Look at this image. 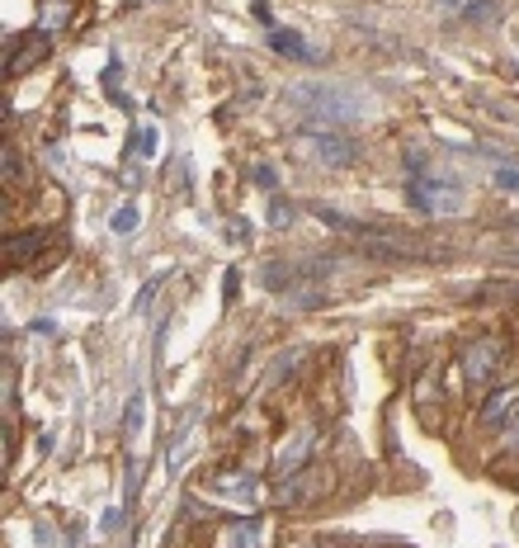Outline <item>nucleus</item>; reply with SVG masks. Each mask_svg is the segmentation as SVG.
<instances>
[{"mask_svg": "<svg viewBox=\"0 0 519 548\" xmlns=\"http://www.w3.org/2000/svg\"><path fill=\"white\" fill-rule=\"evenodd\" d=\"M213 543L217 548H269V525L265 520H236V525H223V534Z\"/></svg>", "mask_w": 519, "mask_h": 548, "instance_id": "6e6552de", "label": "nucleus"}, {"mask_svg": "<svg viewBox=\"0 0 519 548\" xmlns=\"http://www.w3.org/2000/svg\"><path fill=\"white\" fill-rule=\"evenodd\" d=\"M142 426H147V397H142V388H138V393L128 397V411H123V435H128V440H138Z\"/></svg>", "mask_w": 519, "mask_h": 548, "instance_id": "ddd939ff", "label": "nucleus"}, {"mask_svg": "<svg viewBox=\"0 0 519 548\" xmlns=\"http://www.w3.org/2000/svg\"><path fill=\"white\" fill-rule=\"evenodd\" d=\"M496 184L505 195H519V166H496Z\"/></svg>", "mask_w": 519, "mask_h": 548, "instance_id": "a211bd4d", "label": "nucleus"}, {"mask_svg": "<svg viewBox=\"0 0 519 548\" xmlns=\"http://www.w3.org/2000/svg\"><path fill=\"white\" fill-rule=\"evenodd\" d=\"M142 156H156V128H142Z\"/></svg>", "mask_w": 519, "mask_h": 548, "instance_id": "5701e85b", "label": "nucleus"}, {"mask_svg": "<svg viewBox=\"0 0 519 548\" xmlns=\"http://www.w3.org/2000/svg\"><path fill=\"white\" fill-rule=\"evenodd\" d=\"M297 364H303V350H288V354H279V364L269 369V378H265V388H275V383H279L284 374H293Z\"/></svg>", "mask_w": 519, "mask_h": 548, "instance_id": "2eb2a0df", "label": "nucleus"}, {"mask_svg": "<svg viewBox=\"0 0 519 548\" xmlns=\"http://www.w3.org/2000/svg\"><path fill=\"white\" fill-rule=\"evenodd\" d=\"M47 246V232H29V237H10L5 241V260L10 265H29V269H38L43 260H38V251Z\"/></svg>", "mask_w": 519, "mask_h": 548, "instance_id": "9b49d317", "label": "nucleus"}, {"mask_svg": "<svg viewBox=\"0 0 519 548\" xmlns=\"http://www.w3.org/2000/svg\"><path fill=\"white\" fill-rule=\"evenodd\" d=\"M161 284H166V274H151V279H147V289L138 293V312H147V308H151V298L161 293Z\"/></svg>", "mask_w": 519, "mask_h": 548, "instance_id": "f3484780", "label": "nucleus"}, {"mask_svg": "<svg viewBox=\"0 0 519 548\" xmlns=\"http://www.w3.org/2000/svg\"><path fill=\"white\" fill-rule=\"evenodd\" d=\"M47 58V34H15L10 47H5V76H19V71H29Z\"/></svg>", "mask_w": 519, "mask_h": 548, "instance_id": "423d86ee", "label": "nucleus"}, {"mask_svg": "<svg viewBox=\"0 0 519 548\" xmlns=\"http://www.w3.org/2000/svg\"><path fill=\"white\" fill-rule=\"evenodd\" d=\"M119 520H123V511L114 506V511H104V520H99V530L109 534V530H119Z\"/></svg>", "mask_w": 519, "mask_h": 548, "instance_id": "4be33fe9", "label": "nucleus"}, {"mask_svg": "<svg viewBox=\"0 0 519 548\" xmlns=\"http://www.w3.org/2000/svg\"><path fill=\"white\" fill-rule=\"evenodd\" d=\"M462 19H472V24H496L501 10H496V0H468V5H462Z\"/></svg>", "mask_w": 519, "mask_h": 548, "instance_id": "4468645a", "label": "nucleus"}, {"mask_svg": "<svg viewBox=\"0 0 519 548\" xmlns=\"http://www.w3.org/2000/svg\"><path fill=\"white\" fill-rule=\"evenodd\" d=\"M269 47L279 52V58H293V62H307V67H317L321 62V52L297 34V29H269Z\"/></svg>", "mask_w": 519, "mask_h": 548, "instance_id": "9d476101", "label": "nucleus"}, {"mask_svg": "<svg viewBox=\"0 0 519 548\" xmlns=\"http://www.w3.org/2000/svg\"><path fill=\"white\" fill-rule=\"evenodd\" d=\"M293 217H297V213H293V204H284V199L269 204V227H279V232H284V227H293Z\"/></svg>", "mask_w": 519, "mask_h": 548, "instance_id": "dca6fc26", "label": "nucleus"}, {"mask_svg": "<svg viewBox=\"0 0 519 548\" xmlns=\"http://www.w3.org/2000/svg\"><path fill=\"white\" fill-rule=\"evenodd\" d=\"M514 411H519V383H505V388H496V393L482 402L477 421H482V426H505Z\"/></svg>", "mask_w": 519, "mask_h": 548, "instance_id": "1a4fd4ad", "label": "nucleus"}, {"mask_svg": "<svg viewBox=\"0 0 519 548\" xmlns=\"http://www.w3.org/2000/svg\"><path fill=\"white\" fill-rule=\"evenodd\" d=\"M217 501H227V506H245V511H255L265 501V482L255 473H241V469H223V473H208L203 482Z\"/></svg>", "mask_w": 519, "mask_h": 548, "instance_id": "20e7f679", "label": "nucleus"}, {"mask_svg": "<svg viewBox=\"0 0 519 548\" xmlns=\"http://www.w3.org/2000/svg\"><path fill=\"white\" fill-rule=\"evenodd\" d=\"M255 184H260V189H275V184H279L275 166H255Z\"/></svg>", "mask_w": 519, "mask_h": 548, "instance_id": "412c9836", "label": "nucleus"}, {"mask_svg": "<svg viewBox=\"0 0 519 548\" xmlns=\"http://www.w3.org/2000/svg\"><path fill=\"white\" fill-rule=\"evenodd\" d=\"M288 104L297 114H307L312 123H354L368 109V100L349 86H293Z\"/></svg>", "mask_w": 519, "mask_h": 548, "instance_id": "f257e3e1", "label": "nucleus"}, {"mask_svg": "<svg viewBox=\"0 0 519 548\" xmlns=\"http://www.w3.org/2000/svg\"><path fill=\"white\" fill-rule=\"evenodd\" d=\"M312 445H317V426H297L293 435H284L279 449H275V473H279V478L303 473L307 458H312Z\"/></svg>", "mask_w": 519, "mask_h": 548, "instance_id": "39448f33", "label": "nucleus"}, {"mask_svg": "<svg viewBox=\"0 0 519 548\" xmlns=\"http://www.w3.org/2000/svg\"><path fill=\"white\" fill-rule=\"evenodd\" d=\"M293 156L307 161V166H326V171H345L354 166V156H359V147L349 142V137L340 132H326V128H307L293 137Z\"/></svg>", "mask_w": 519, "mask_h": 548, "instance_id": "7ed1b4c3", "label": "nucleus"}, {"mask_svg": "<svg viewBox=\"0 0 519 548\" xmlns=\"http://www.w3.org/2000/svg\"><path fill=\"white\" fill-rule=\"evenodd\" d=\"M104 90H109V100H114V104H128L123 90H119V62H109V71H104Z\"/></svg>", "mask_w": 519, "mask_h": 548, "instance_id": "6ab92c4d", "label": "nucleus"}, {"mask_svg": "<svg viewBox=\"0 0 519 548\" xmlns=\"http://www.w3.org/2000/svg\"><path fill=\"white\" fill-rule=\"evenodd\" d=\"M501 360H505L501 341H472L468 350H462V374H468V383H486Z\"/></svg>", "mask_w": 519, "mask_h": 548, "instance_id": "0eeeda50", "label": "nucleus"}, {"mask_svg": "<svg viewBox=\"0 0 519 548\" xmlns=\"http://www.w3.org/2000/svg\"><path fill=\"white\" fill-rule=\"evenodd\" d=\"M132 227H138V208L128 204V208H119V213H114V232H132Z\"/></svg>", "mask_w": 519, "mask_h": 548, "instance_id": "aec40b11", "label": "nucleus"}, {"mask_svg": "<svg viewBox=\"0 0 519 548\" xmlns=\"http://www.w3.org/2000/svg\"><path fill=\"white\" fill-rule=\"evenodd\" d=\"M71 15H76L71 0H38V34L57 38L67 24H71Z\"/></svg>", "mask_w": 519, "mask_h": 548, "instance_id": "f8f14e48", "label": "nucleus"}, {"mask_svg": "<svg viewBox=\"0 0 519 548\" xmlns=\"http://www.w3.org/2000/svg\"><path fill=\"white\" fill-rule=\"evenodd\" d=\"M406 199H411V208L434 213V217H458L462 213V189L453 180L430 175L420 156H406Z\"/></svg>", "mask_w": 519, "mask_h": 548, "instance_id": "f03ea898", "label": "nucleus"}, {"mask_svg": "<svg viewBox=\"0 0 519 548\" xmlns=\"http://www.w3.org/2000/svg\"><path fill=\"white\" fill-rule=\"evenodd\" d=\"M440 5H449V10H453V5H462V0H440Z\"/></svg>", "mask_w": 519, "mask_h": 548, "instance_id": "b1692460", "label": "nucleus"}]
</instances>
